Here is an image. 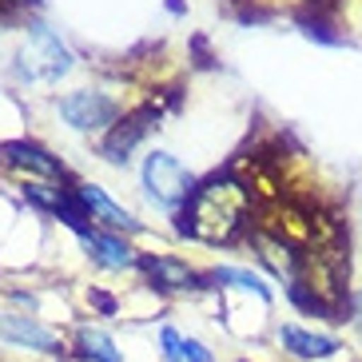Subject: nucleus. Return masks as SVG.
Here are the masks:
<instances>
[{
    "label": "nucleus",
    "instance_id": "39448f33",
    "mask_svg": "<svg viewBox=\"0 0 362 362\" xmlns=\"http://www.w3.org/2000/svg\"><path fill=\"white\" fill-rule=\"evenodd\" d=\"M156 119H160V107L156 104H144V107H136L132 116H124L116 124V128L104 136V144H100V151H104V160H112V163H128V156L136 151V144L144 136H148L151 128H156Z\"/></svg>",
    "mask_w": 362,
    "mask_h": 362
},
{
    "label": "nucleus",
    "instance_id": "7ed1b4c3",
    "mask_svg": "<svg viewBox=\"0 0 362 362\" xmlns=\"http://www.w3.org/2000/svg\"><path fill=\"white\" fill-rule=\"evenodd\" d=\"M144 187L163 207H180V203H187L195 195L192 171L183 168L175 156H168V151H151L148 156V163H144Z\"/></svg>",
    "mask_w": 362,
    "mask_h": 362
},
{
    "label": "nucleus",
    "instance_id": "a211bd4d",
    "mask_svg": "<svg viewBox=\"0 0 362 362\" xmlns=\"http://www.w3.org/2000/svg\"><path fill=\"white\" fill-rule=\"evenodd\" d=\"M92 303H96L100 310H116V298L104 295V291H92Z\"/></svg>",
    "mask_w": 362,
    "mask_h": 362
},
{
    "label": "nucleus",
    "instance_id": "f257e3e1",
    "mask_svg": "<svg viewBox=\"0 0 362 362\" xmlns=\"http://www.w3.org/2000/svg\"><path fill=\"white\" fill-rule=\"evenodd\" d=\"M247 211H251V187L231 180V175H215L203 187H195V195L180 211L175 227H180V235H195V239H207V243H227L247 223Z\"/></svg>",
    "mask_w": 362,
    "mask_h": 362
},
{
    "label": "nucleus",
    "instance_id": "9d476101",
    "mask_svg": "<svg viewBox=\"0 0 362 362\" xmlns=\"http://www.w3.org/2000/svg\"><path fill=\"white\" fill-rule=\"evenodd\" d=\"M139 267H144V275H148L160 291H195L199 287V275H195L187 263H180V259L148 255V259H139Z\"/></svg>",
    "mask_w": 362,
    "mask_h": 362
},
{
    "label": "nucleus",
    "instance_id": "9b49d317",
    "mask_svg": "<svg viewBox=\"0 0 362 362\" xmlns=\"http://www.w3.org/2000/svg\"><path fill=\"white\" fill-rule=\"evenodd\" d=\"M80 243H84L88 255L96 259L100 267H107V271H119V267H132V263H136L132 247L124 243L119 235H104V231H96V227H88V231H80Z\"/></svg>",
    "mask_w": 362,
    "mask_h": 362
},
{
    "label": "nucleus",
    "instance_id": "2eb2a0df",
    "mask_svg": "<svg viewBox=\"0 0 362 362\" xmlns=\"http://www.w3.org/2000/svg\"><path fill=\"white\" fill-rule=\"evenodd\" d=\"M180 362H215V354L195 339H180Z\"/></svg>",
    "mask_w": 362,
    "mask_h": 362
},
{
    "label": "nucleus",
    "instance_id": "aec40b11",
    "mask_svg": "<svg viewBox=\"0 0 362 362\" xmlns=\"http://www.w3.org/2000/svg\"><path fill=\"white\" fill-rule=\"evenodd\" d=\"M56 362H72V358H56ZM80 362H84V358H80Z\"/></svg>",
    "mask_w": 362,
    "mask_h": 362
},
{
    "label": "nucleus",
    "instance_id": "ddd939ff",
    "mask_svg": "<svg viewBox=\"0 0 362 362\" xmlns=\"http://www.w3.org/2000/svg\"><path fill=\"white\" fill-rule=\"evenodd\" d=\"M215 283H231V287H243V291H255L263 303H271V287H267L259 275H251V271H239V267H219V271H211Z\"/></svg>",
    "mask_w": 362,
    "mask_h": 362
},
{
    "label": "nucleus",
    "instance_id": "423d86ee",
    "mask_svg": "<svg viewBox=\"0 0 362 362\" xmlns=\"http://www.w3.org/2000/svg\"><path fill=\"white\" fill-rule=\"evenodd\" d=\"M0 342L8 346H28V351H44V354H60L64 342L52 327L28 319V315H0Z\"/></svg>",
    "mask_w": 362,
    "mask_h": 362
},
{
    "label": "nucleus",
    "instance_id": "f8f14e48",
    "mask_svg": "<svg viewBox=\"0 0 362 362\" xmlns=\"http://www.w3.org/2000/svg\"><path fill=\"white\" fill-rule=\"evenodd\" d=\"M80 354H84V362H119L116 342L107 339L104 330H96V327L80 330Z\"/></svg>",
    "mask_w": 362,
    "mask_h": 362
},
{
    "label": "nucleus",
    "instance_id": "4468645a",
    "mask_svg": "<svg viewBox=\"0 0 362 362\" xmlns=\"http://www.w3.org/2000/svg\"><path fill=\"white\" fill-rule=\"evenodd\" d=\"M24 195H28V203L48 207V211H60V203H64V192H60V187H52V183H28V187H24Z\"/></svg>",
    "mask_w": 362,
    "mask_h": 362
},
{
    "label": "nucleus",
    "instance_id": "0eeeda50",
    "mask_svg": "<svg viewBox=\"0 0 362 362\" xmlns=\"http://www.w3.org/2000/svg\"><path fill=\"white\" fill-rule=\"evenodd\" d=\"M279 346L303 362H322L342 351V342L334 334H319V330H307V327H298V322H283L279 327Z\"/></svg>",
    "mask_w": 362,
    "mask_h": 362
},
{
    "label": "nucleus",
    "instance_id": "f3484780",
    "mask_svg": "<svg viewBox=\"0 0 362 362\" xmlns=\"http://www.w3.org/2000/svg\"><path fill=\"white\" fill-rule=\"evenodd\" d=\"M346 310H351V322H354V330H358V339H362V291L346 303Z\"/></svg>",
    "mask_w": 362,
    "mask_h": 362
},
{
    "label": "nucleus",
    "instance_id": "f03ea898",
    "mask_svg": "<svg viewBox=\"0 0 362 362\" xmlns=\"http://www.w3.org/2000/svg\"><path fill=\"white\" fill-rule=\"evenodd\" d=\"M21 76L28 80H56L72 68V52H68L60 36L44 24H28V44L21 48Z\"/></svg>",
    "mask_w": 362,
    "mask_h": 362
},
{
    "label": "nucleus",
    "instance_id": "6e6552de",
    "mask_svg": "<svg viewBox=\"0 0 362 362\" xmlns=\"http://www.w3.org/2000/svg\"><path fill=\"white\" fill-rule=\"evenodd\" d=\"M0 160L16 171H28V175H44V180H64V163L48 156L40 144H28V139H8L0 144Z\"/></svg>",
    "mask_w": 362,
    "mask_h": 362
},
{
    "label": "nucleus",
    "instance_id": "dca6fc26",
    "mask_svg": "<svg viewBox=\"0 0 362 362\" xmlns=\"http://www.w3.org/2000/svg\"><path fill=\"white\" fill-rule=\"evenodd\" d=\"M180 330H171V327H163V334H160V342H163V354H168V362H180Z\"/></svg>",
    "mask_w": 362,
    "mask_h": 362
},
{
    "label": "nucleus",
    "instance_id": "6ab92c4d",
    "mask_svg": "<svg viewBox=\"0 0 362 362\" xmlns=\"http://www.w3.org/2000/svg\"><path fill=\"white\" fill-rule=\"evenodd\" d=\"M12 4H36V0H12Z\"/></svg>",
    "mask_w": 362,
    "mask_h": 362
},
{
    "label": "nucleus",
    "instance_id": "1a4fd4ad",
    "mask_svg": "<svg viewBox=\"0 0 362 362\" xmlns=\"http://www.w3.org/2000/svg\"><path fill=\"white\" fill-rule=\"evenodd\" d=\"M76 195H80V203H84V211H88V219H96V223H104V227H112V231H136V219H132L119 203H112L104 195V187H92V183H80L76 187Z\"/></svg>",
    "mask_w": 362,
    "mask_h": 362
},
{
    "label": "nucleus",
    "instance_id": "20e7f679",
    "mask_svg": "<svg viewBox=\"0 0 362 362\" xmlns=\"http://www.w3.org/2000/svg\"><path fill=\"white\" fill-rule=\"evenodd\" d=\"M60 116L72 124L76 132H100L107 124H116L119 119V104L104 92H72V96L60 100Z\"/></svg>",
    "mask_w": 362,
    "mask_h": 362
}]
</instances>
